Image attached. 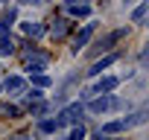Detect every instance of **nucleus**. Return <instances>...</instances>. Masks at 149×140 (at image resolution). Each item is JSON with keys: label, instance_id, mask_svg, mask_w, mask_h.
<instances>
[{"label": "nucleus", "instance_id": "20", "mask_svg": "<svg viewBox=\"0 0 149 140\" xmlns=\"http://www.w3.org/2000/svg\"><path fill=\"white\" fill-rule=\"evenodd\" d=\"M26 3H44V0H26Z\"/></svg>", "mask_w": 149, "mask_h": 140}, {"label": "nucleus", "instance_id": "8", "mask_svg": "<svg viewBox=\"0 0 149 140\" xmlns=\"http://www.w3.org/2000/svg\"><path fill=\"white\" fill-rule=\"evenodd\" d=\"M21 29H24V35H29V38H41V35H44V24H38V21H24Z\"/></svg>", "mask_w": 149, "mask_h": 140}, {"label": "nucleus", "instance_id": "3", "mask_svg": "<svg viewBox=\"0 0 149 140\" xmlns=\"http://www.w3.org/2000/svg\"><path fill=\"white\" fill-rule=\"evenodd\" d=\"M82 114H85V105H82V102H70V105L61 108L58 123H61V125H73V123H79V120H82Z\"/></svg>", "mask_w": 149, "mask_h": 140}, {"label": "nucleus", "instance_id": "10", "mask_svg": "<svg viewBox=\"0 0 149 140\" xmlns=\"http://www.w3.org/2000/svg\"><path fill=\"white\" fill-rule=\"evenodd\" d=\"M64 9H67L70 18H88V12H91L85 3H64Z\"/></svg>", "mask_w": 149, "mask_h": 140}, {"label": "nucleus", "instance_id": "16", "mask_svg": "<svg viewBox=\"0 0 149 140\" xmlns=\"http://www.w3.org/2000/svg\"><path fill=\"white\" fill-rule=\"evenodd\" d=\"M32 85H35V88H50V76H44V73H32Z\"/></svg>", "mask_w": 149, "mask_h": 140}, {"label": "nucleus", "instance_id": "5", "mask_svg": "<svg viewBox=\"0 0 149 140\" xmlns=\"http://www.w3.org/2000/svg\"><path fill=\"white\" fill-rule=\"evenodd\" d=\"M123 35H126V29H114V32H108L105 38H100V41H97L94 53H102V50H108V47H111V44H117V41L123 38Z\"/></svg>", "mask_w": 149, "mask_h": 140}, {"label": "nucleus", "instance_id": "15", "mask_svg": "<svg viewBox=\"0 0 149 140\" xmlns=\"http://www.w3.org/2000/svg\"><path fill=\"white\" fill-rule=\"evenodd\" d=\"M6 91H12V94L24 91V79H21V76H9V79H6Z\"/></svg>", "mask_w": 149, "mask_h": 140}, {"label": "nucleus", "instance_id": "14", "mask_svg": "<svg viewBox=\"0 0 149 140\" xmlns=\"http://www.w3.org/2000/svg\"><path fill=\"white\" fill-rule=\"evenodd\" d=\"M38 128H41L44 134H53V131L61 128V123H58V117H56V120H38Z\"/></svg>", "mask_w": 149, "mask_h": 140}, {"label": "nucleus", "instance_id": "11", "mask_svg": "<svg viewBox=\"0 0 149 140\" xmlns=\"http://www.w3.org/2000/svg\"><path fill=\"white\" fill-rule=\"evenodd\" d=\"M114 61H117V53H111V55H105L102 61H97V64H94V67L88 70V73H91V76H100V73H102V70H105V67H111Z\"/></svg>", "mask_w": 149, "mask_h": 140}, {"label": "nucleus", "instance_id": "1", "mask_svg": "<svg viewBox=\"0 0 149 140\" xmlns=\"http://www.w3.org/2000/svg\"><path fill=\"white\" fill-rule=\"evenodd\" d=\"M146 117H149V111H137V114H132V117H126V120L105 123V125L100 128V134H120V131H129L132 125H140V123H146Z\"/></svg>", "mask_w": 149, "mask_h": 140}, {"label": "nucleus", "instance_id": "13", "mask_svg": "<svg viewBox=\"0 0 149 140\" xmlns=\"http://www.w3.org/2000/svg\"><path fill=\"white\" fill-rule=\"evenodd\" d=\"M146 12H149V0H143V3L132 12V24H143L146 21Z\"/></svg>", "mask_w": 149, "mask_h": 140}, {"label": "nucleus", "instance_id": "6", "mask_svg": "<svg viewBox=\"0 0 149 140\" xmlns=\"http://www.w3.org/2000/svg\"><path fill=\"white\" fill-rule=\"evenodd\" d=\"M67 32H70V24H67V18H56V21L50 24V35H53L56 41H58V38H64Z\"/></svg>", "mask_w": 149, "mask_h": 140}, {"label": "nucleus", "instance_id": "18", "mask_svg": "<svg viewBox=\"0 0 149 140\" xmlns=\"http://www.w3.org/2000/svg\"><path fill=\"white\" fill-rule=\"evenodd\" d=\"M44 111H47V105H44V102H35V105H32V114H35V117H41Z\"/></svg>", "mask_w": 149, "mask_h": 140}, {"label": "nucleus", "instance_id": "21", "mask_svg": "<svg viewBox=\"0 0 149 140\" xmlns=\"http://www.w3.org/2000/svg\"><path fill=\"white\" fill-rule=\"evenodd\" d=\"M0 3H9V0H0Z\"/></svg>", "mask_w": 149, "mask_h": 140}, {"label": "nucleus", "instance_id": "4", "mask_svg": "<svg viewBox=\"0 0 149 140\" xmlns=\"http://www.w3.org/2000/svg\"><path fill=\"white\" fill-rule=\"evenodd\" d=\"M117 85H120V79H117V76H102V73H100V79H97L85 94H91V96H97V94H108V91H114Z\"/></svg>", "mask_w": 149, "mask_h": 140}, {"label": "nucleus", "instance_id": "7", "mask_svg": "<svg viewBox=\"0 0 149 140\" xmlns=\"http://www.w3.org/2000/svg\"><path fill=\"white\" fill-rule=\"evenodd\" d=\"M91 35H94V24H85V26L79 29V35H76V41H73V50L79 53V47H85V44L91 41Z\"/></svg>", "mask_w": 149, "mask_h": 140}, {"label": "nucleus", "instance_id": "12", "mask_svg": "<svg viewBox=\"0 0 149 140\" xmlns=\"http://www.w3.org/2000/svg\"><path fill=\"white\" fill-rule=\"evenodd\" d=\"M18 114H21L18 105H12V102H0V120H12V117H18Z\"/></svg>", "mask_w": 149, "mask_h": 140}, {"label": "nucleus", "instance_id": "17", "mask_svg": "<svg viewBox=\"0 0 149 140\" xmlns=\"http://www.w3.org/2000/svg\"><path fill=\"white\" fill-rule=\"evenodd\" d=\"M82 137H85V128L73 123V128H70V140H82Z\"/></svg>", "mask_w": 149, "mask_h": 140}, {"label": "nucleus", "instance_id": "9", "mask_svg": "<svg viewBox=\"0 0 149 140\" xmlns=\"http://www.w3.org/2000/svg\"><path fill=\"white\" fill-rule=\"evenodd\" d=\"M12 53H15L12 35H6V29H0V58H6V55H12Z\"/></svg>", "mask_w": 149, "mask_h": 140}, {"label": "nucleus", "instance_id": "2", "mask_svg": "<svg viewBox=\"0 0 149 140\" xmlns=\"http://www.w3.org/2000/svg\"><path fill=\"white\" fill-rule=\"evenodd\" d=\"M117 108H123V99L111 96V91L108 94H97L88 102V111H94V114H105V111H117Z\"/></svg>", "mask_w": 149, "mask_h": 140}, {"label": "nucleus", "instance_id": "19", "mask_svg": "<svg viewBox=\"0 0 149 140\" xmlns=\"http://www.w3.org/2000/svg\"><path fill=\"white\" fill-rule=\"evenodd\" d=\"M64 3H85V6H91V0H64Z\"/></svg>", "mask_w": 149, "mask_h": 140}]
</instances>
